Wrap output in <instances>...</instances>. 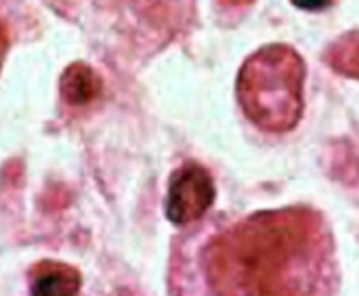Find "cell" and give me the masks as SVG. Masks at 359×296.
I'll return each mask as SVG.
<instances>
[{
	"instance_id": "obj_3",
	"label": "cell",
	"mask_w": 359,
	"mask_h": 296,
	"mask_svg": "<svg viewBox=\"0 0 359 296\" xmlns=\"http://www.w3.org/2000/svg\"><path fill=\"white\" fill-rule=\"evenodd\" d=\"M215 202V183L210 173L196 164H183L172 177L168 185L166 215L177 225H187L206 215V210Z\"/></svg>"
},
{
	"instance_id": "obj_4",
	"label": "cell",
	"mask_w": 359,
	"mask_h": 296,
	"mask_svg": "<svg viewBox=\"0 0 359 296\" xmlns=\"http://www.w3.org/2000/svg\"><path fill=\"white\" fill-rule=\"evenodd\" d=\"M32 296H76L80 290V274L63 263H40L32 271Z\"/></svg>"
},
{
	"instance_id": "obj_7",
	"label": "cell",
	"mask_w": 359,
	"mask_h": 296,
	"mask_svg": "<svg viewBox=\"0 0 359 296\" xmlns=\"http://www.w3.org/2000/svg\"><path fill=\"white\" fill-rule=\"evenodd\" d=\"M324 61L339 74L359 80V29L339 36L324 53Z\"/></svg>"
},
{
	"instance_id": "obj_8",
	"label": "cell",
	"mask_w": 359,
	"mask_h": 296,
	"mask_svg": "<svg viewBox=\"0 0 359 296\" xmlns=\"http://www.w3.org/2000/svg\"><path fill=\"white\" fill-rule=\"evenodd\" d=\"M332 0H292V4L301 11H322L330 6Z\"/></svg>"
},
{
	"instance_id": "obj_10",
	"label": "cell",
	"mask_w": 359,
	"mask_h": 296,
	"mask_svg": "<svg viewBox=\"0 0 359 296\" xmlns=\"http://www.w3.org/2000/svg\"><path fill=\"white\" fill-rule=\"evenodd\" d=\"M227 4H233V6H244V4H250L252 0H223Z\"/></svg>"
},
{
	"instance_id": "obj_5",
	"label": "cell",
	"mask_w": 359,
	"mask_h": 296,
	"mask_svg": "<svg viewBox=\"0 0 359 296\" xmlns=\"http://www.w3.org/2000/svg\"><path fill=\"white\" fill-rule=\"evenodd\" d=\"M194 0H130L139 15L160 29H181L187 23Z\"/></svg>"
},
{
	"instance_id": "obj_6",
	"label": "cell",
	"mask_w": 359,
	"mask_h": 296,
	"mask_svg": "<svg viewBox=\"0 0 359 296\" xmlns=\"http://www.w3.org/2000/svg\"><path fill=\"white\" fill-rule=\"evenodd\" d=\"M101 93V78L86 63H72L61 76V95L72 105H84Z\"/></svg>"
},
{
	"instance_id": "obj_2",
	"label": "cell",
	"mask_w": 359,
	"mask_h": 296,
	"mask_svg": "<svg viewBox=\"0 0 359 296\" xmlns=\"http://www.w3.org/2000/svg\"><path fill=\"white\" fill-rule=\"evenodd\" d=\"M303 57L288 44H267L244 61L238 101L261 130L288 133L303 116Z\"/></svg>"
},
{
	"instance_id": "obj_9",
	"label": "cell",
	"mask_w": 359,
	"mask_h": 296,
	"mask_svg": "<svg viewBox=\"0 0 359 296\" xmlns=\"http://www.w3.org/2000/svg\"><path fill=\"white\" fill-rule=\"evenodd\" d=\"M6 51H8V32H6V25L0 21V67H2Z\"/></svg>"
},
{
	"instance_id": "obj_1",
	"label": "cell",
	"mask_w": 359,
	"mask_h": 296,
	"mask_svg": "<svg viewBox=\"0 0 359 296\" xmlns=\"http://www.w3.org/2000/svg\"><path fill=\"white\" fill-rule=\"evenodd\" d=\"M322 219L305 208L257 213L206 253L217 296H313L326 271Z\"/></svg>"
}]
</instances>
